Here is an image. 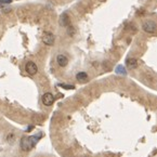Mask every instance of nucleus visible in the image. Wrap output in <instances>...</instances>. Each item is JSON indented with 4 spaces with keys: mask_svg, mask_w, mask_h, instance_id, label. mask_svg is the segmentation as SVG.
<instances>
[{
    "mask_svg": "<svg viewBox=\"0 0 157 157\" xmlns=\"http://www.w3.org/2000/svg\"><path fill=\"white\" fill-rule=\"evenodd\" d=\"M42 137V134L39 133L37 136H33V137H22L20 142V146L21 150L24 151V152H30V150L36 145V143L38 142L40 138Z\"/></svg>",
    "mask_w": 157,
    "mask_h": 157,
    "instance_id": "1",
    "label": "nucleus"
},
{
    "mask_svg": "<svg viewBox=\"0 0 157 157\" xmlns=\"http://www.w3.org/2000/svg\"><path fill=\"white\" fill-rule=\"evenodd\" d=\"M25 70H26V73L30 75V76H34L37 74L38 72V67H37V65L33 62V61H30V62H27L26 65H25Z\"/></svg>",
    "mask_w": 157,
    "mask_h": 157,
    "instance_id": "2",
    "label": "nucleus"
},
{
    "mask_svg": "<svg viewBox=\"0 0 157 157\" xmlns=\"http://www.w3.org/2000/svg\"><path fill=\"white\" fill-rule=\"evenodd\" d=\"M156 30H157V26L156 24H155V22H153V21H147V22H145V23L143 24V30L146 32V33L152 34V33H155Z\"/></svg>",
    "mask_w": 157,
    "mask_h": 157,
    "instance_id": "3",
    "label": "nucleus"
},
{
    "mask_svg": "<svg viewBox=\"0 0 157 157\" xmlns=\"http://www.w3.org/2000/svg\"><path fill=\"white\" fill-rule=\"evenodd\" d=\"M54 41H55V37L52 33H44L42 36V42L47 46H53Z\"/></svg>",
    "mask_w": 157,
    "mask_h": 157,
    "instance_id": "4",
    "label": "nucleus"
},
{
    "mask_svg": "<svg viewBox=\"0 0 157 157\" xmlns=\"http://www.w3.org/2000/svg\"><path fill=\"white\" fill-rule=\"evenodd\" d=\"M42 103L46 106H51L54 103V95L50 92H47L42 95Z\"/></svg>",
    "mask_w": 157,
    "mask_h": 157,
    "instance_id": "5",
    "label": "nucleus"
},
{
    "mask_svg": "<svg viewBox=\"0 0 157 157\" xmlns=\"http://www.w3.org/2000/svg\"><path fill=\"white\" fill-rule=\"evenodd\" d=\"M56 62H58V64H59L61 67H65L68 64V59L64 54H59L56 56Z\"/></svg>",
    "mask_w": 157,
    "mask_h": 157,
    "instance_id": "6",
    "label": "nucleus"
},
{
    "mask_svg": "<svg viewBox=\"0 0 157 157\" xmlns=\"http://www.w3.org/2000/svg\"><path fill=\"white\" fill-rule=\"evenodd\" d=\"M59 23L61 26H67L68 27L69 24H70V20H69V16L66 13H63V14L60 16Z\"/></svg>",
    "mask_w": 157,
    "mask_h": 157,
    "instance_id": "7",
    "label": "nucleus"
},
{
    "mask_svg": "<svg viewBox=\"0 0 157 157\" xmlns=\"http://www.w3.org/2000/svg\"><path fill=\"white\" fill-rule=\"evenodd\" d=\"M126 65H127L128 68H130V69L137 68L138 67L137 59H134V58H128L127 61H126Z\"/></svg>",
    "mask_w": 157,
    "mask_h": 157,
    "instance_id": "8",
    "label": "nucleus"
},
{
    "mask_svg": "<svg viewBox=\"0 0 157 157\" xmlns=\"http://www.w3.org/2000/svg\"><path fill=\"white\" fill-rule=\"evenodd\" d=\"M76 79L78 81H80V83H85V81L88 80V75H87V73H85V72H79L76 75Z\"/></svg>",
    "mask_w": 157,
    "mask_h": 157,
    "instance_id": "9",
    "label": "nucleus"
},
{
    "mask_svg": "<svg viewBox=\"0 0 157 157\" xmlns=\"http://www.w3.org/2000/svg\"><path fill=\"white\" fill-rule=\"evenodd\" d=\"M60 87H62V88H64V89H70V90L75 88L74 86H68V85H64V84H61L60 85Z\"/></svg>",
    "mask_w": 157,
    "mask_h": 157,
    "instance_id": "10",
    "label": "nucleus"
},
{
    "mask_svg": "<svg viewBox=\"0 0 157 157\" xmlns=\"http://www.w3.org/2000/svg\"><path fill=\"white\" fill-rule=\"evenodd\" d=\"M74 32H75V30H74L73 27H72V26H68V34L70 35V36H73L74 35Z\"/></svg>",
    "mask_w": 157,
    "mask_h": 157,
    "instance_id": "11",
    "label": "nucleus"
},
{
    "mask_svg": "<svg viewBox=\"0 0 157 157\" xmlns=\"http://www.w3.org/2000/svg\"><path fill=\"white\" fill-rule=\"evenodd\" d=\"M0 2L1 3H10L12 2V0H0Z\"/></svg>",
    "mask_w": 157,
    "mask_h": 157,
    "instance_id": "12",
    "label": "nucleus"
},
{
    "mask_svg": "<svg viewBox=\"0 0 157 157\" xmlns=\"http://www.w3.org/2000/svg\"><path fill=\"white\" fill-rule=\"evenodd\" d=\"M33 126H30V127H28V129H27V130H28V131H30V130H32V129H33Z\"/></svg>",
    "mask_w": 157,
    "mask_h": 157,
    "instance_id": "13",
    "label": "nucleus"
}]
</instances>
